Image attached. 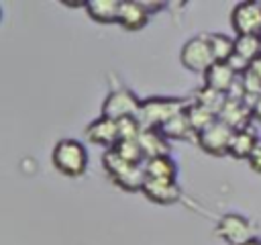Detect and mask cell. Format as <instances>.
<instances>
[{
	"label": "cell",
	"mask_w": 261,
	"mask_h": 245,
	"mask_svg": "<svg viewBox=\"0 0 261 245\" xmlns=\"http://www.w3.org/2000/svg\"><path fill=\"white\" fill-rule=\"evenodd\" d=\"M55 169L65 178H80L88 169V151L77 139H61L51 151Z\"/></svg>",
	"instance_id": "2"
},
{
	"label": "cell",
	"mask_w": 261,
	"mask_h": 245,
	"mask_svg": "<svg viewBox=\"0 0 261 245\" xmlns=\"http://www.w3.org/2000/svg\"><path fill=\"white\" fill-rule=\"evenodd\" d=\"M218 118H220L222 122H226L230 129L243 131V129H249V120L253 118V112H251V106L245 104V100L226 98V104H224V108L220 110Z\"/></svg>",
	"instance_id": "12"
},
{
	"label": "cell",
	"mask_w": 261,
	"mask_h": 245,
	"mask_svg": "<svg viewBox=\"0 0 261 245\" xmlns=\"http://www.w3.org/2000/svg\"><path fill=\"white\" fill-rule=\"evenodd\" d=\"M84 135H86V139H88L92 145H102V147H106V151H108V149H114L116 143L120 141L118 122L112 120V118H106V116H102V114H100L98 118H94V120L86 127Z\"/></svg>",
	"instance_id": "9"
},
{
	"label": "cell",
	"mask_w": 261,
	"mask_h": 245,
	"mask_svg": "<svg viewBox=\"0 0 261 245\" xmlns=\"http://www.w3.org/2000/svg\"><path fill=\"white\" fill-rule=\"evenodd\" d=\"M179 63H181L186 69L196 71V74H206V71L216 63L206 35L192 37V39H188V41L184 43V47H181V51H179Z\"/></svg>",
	"instance_id": "4"
},
{
	"label": "cell",
	"mask_w": 261,
	"mask_h": 245,
	"mask_svg": "<svg viewBox=\"0 0 261 245\" xmlns=\"http://www.w3.org/2000/svg\"><path fill=\"white\" fill-rule=\"evenodd\" d=\"M102 163H104V169L108 172V176L112 178V182L118 188H122L126 192H143V186H145V180H147L143 163L141 165L126 163L114 149H108L104 153Z\"/></svg>",
	"instance_id": "3"
},
{
	"label": "cell",
	"mask_w": 261,
	"mask_h": 245,
	"mask_svg": "<svg viewBox=\"0 0 261 245\" xmlns=\"http://www.w3.org/2000/svg\"><path fill=\"white\" fill-rule=\"evenodd\" d=\"M141 98L128 88H112L102 102V116L112 120H122L128 116H137L141 110Z\"/></svg>",
	"instance_id": "5"
},
{
	"label": "cell",
	"mask_w": 261,
	"mask_h": 245,
	"mask_svg": "<svg viewBox=\"0 0 261 245\" xmlns=\"http://www.w3.org/2000/svg\"><path fill=\"white\" fill-rule=\"evenodd\" d=\"M149 12L143 6L141 0H122L120 2V14H118V24L126 31H141L149 22Z\"/></svg>",
	"instance_id": "11"
},
{
	"label": "cell",
	"mask_w": 261,
	"mask_h": 245,
	"mask_svg": "<svg viewBox=\"0 0 261 245\" xmlns=\"http://www.w3.org/2000/svg\"><path fill=\"white\" fill-rule=\"evenodd\" d=\"M143 167H145L147 178H155V180H175L177 178V165L171 159V155L147 159L143 163Z\"/></svg>",
	"instance_id": "17"
},
{
	"label": "cell",
	"mask_w": 261,
	"mask_h": 245,
	"mask_svg": "<svg viewBox=\"0 0 261 245\" xmlns=\"http://www.w3.org/2000/svg\"><path fill=\"white\" fill-rule=\"evenodd\" d=\"M257 145H259V139L255 131H251V127L243 131H234L230 147H228V155L234 159H249Z\"/></svg>",
	"instance_id": "16"
},
{
	"label": "cell",
	"mask_w": 261,
	"mask_h": 245,
	"mask_svg": "<svg viewBox=\"0 0 261 245\" xmlns=\"http://www.w3.org/2000/svg\"><path fill=\"white\" fill-rule=\"evenodd\" d=\"M118 122V133H120V141H126V139H139L141 131H143V125L137 116H128V118H122V120H116Z\"/></svg>",
	"instance_id": "24"
},
{
	"label": "cell",
	"mask_w": 261,
	"mask_h": 245,
	"mask_svg": "<svg viewBox=\"0 0 261 245\" xmlns=\"http://www.w3.org/2000/svg\"><path fill=\"white\" fill-rule=\"evenodd\" d=\"M206 39L210 43L212 55L216 61L226 63L234 55V39L224 35V33H206Z\"/></svg>",
	"instance_id": "19"
},
{
	"label": "cell",
	"mask_w": 261,
	"mask_h": 245,
	"mask_svg": "<svg viewBox=\"0 0 261 245\" xmlns=\"http://www.w3.org/2000/svg\"><path fill=\"white\" fill-rule=\"evenodd\" d=\"M141 2H143V6L147 8V12H149V14H155L157 10H163V8H165V2H149V0H147V2H145V0H141Z\"/></svg>",
	"instance_id": "26"
},
{
	"label": "cell",
	"mask_w": 261,
	"mask_h": 245,
	"mask_svg": "<svg viewBox=\"0 0 261 245\" xmlns=\"http://www.w3.org/2000/svg\"><path fill=\"white\" fill-rule=\"evenodd\" d=\"M237 80H239V76L230 69V65L228 63H220V61H216L204 74V86H208V88H212L216 92H222L226 96H228V92H230V88L234 86Z\"/></svg>",
	"instance_id": "14"
},
{
	"label": "cell",
	"mask_w": 261,
	"mask_h": 245,
	"mask_svg": "<svg viewBox=\"0 0 261 245\" xmlns=\"http://www.w3.org/2000/svg\"><path fill=\"white\" fill-rule=\"evenodd\" d=\"M120 2L122 0H90L86 2V12L92 20L100 24H118V14H120Z\"/></svg>",
	"instance_id": "15"
},
{
	"label": "cell",
	"mask_w": 261,
	"mask_h": 245,
	"mask_svg": "<svg viewBox=\"0 0 261 245\" xmlns=\"http://www.w3.org/2000/svg\"><path fill=\"white\" fill-rule=\"evenodd\" d=\"M226 98H228L226 94L216 92V90H212V88H208V86H202V88L196 92L194 102H198V104H202V106L210 108L212 112L220 114V110H222V108H224V104H226Z\"/></svg>",
	"instance_id": "21"
},
{
	"label": "cell",
	"mask_w": 261,
	"mask_h": 245,
	"mask_svg": "<svg viewBox=\"0 0 261 245\" xmlns=\"http://www.w3.org/2000/svg\"><path fill=\"white\" fill-rule=\"evenodd\" d=\"M232 135H234V129H230L226 122H222L218 118L208 129H204L202 133L196 135V143L206 153L216 155V157H222V155H228V147H230Z\"/></svg>",
	"instance_id": "8"
},
{
	"label": "cell",
	"mask_w": 261,
	"mask_h": 245,
	"mask_svg": "<svg viewBox=\"0 0 261 245\" xmlns=\"http://www.w3.org/2000/svg\"><path fill=\"white\" fill-rule=\"evenodd\" d=\"M245 245H261V239H259V237H255V239H251V241H247Z\"/></svg>",
	"instance_id": "28"
},
{
	"label": "cell",
	"mask_w": 261,
	"mask_h": 245,
	"mask_svg": "<svg viewBox=\"0 0 261 245\" xmlns=\"http://www.w3.org/2000/svg\"><path fill=\"white\" fill-rule=\"evenodd\" d=\"M143 194L155 204H175L181 198V188L177 180H155L147 178L143 186Z\"/></svg>",
	"instance_id": "10"
},
{
	"label": "cell",
	"mask_w": 261,
	"mask_h": 245,
	"mask_svg": "<svg viewBox=\"0 0 261 245\" xmlns=\"http://www.w3.org/2000/svg\"><path fill=\"white\" fill-rule=\"evenodd\" d=\"M247 161H249V165H251V169H253V172L261 174V143L255 147V151L251 153V157H249Z\"/></svg>",
	"instance_id": "25"
},
{
	"label": "cell",
	"mask_w": 261,
	"mask_h": 245,
	"mask_svg": "<svg viewBox=\"0 0 261 245\" xmlns=\"http://www.w3.org/2000/svg\"><path fill=\"white\" fill-rule=\"evenodd\" d=\"M186 112H188L190 125H192V129H194L196 135L202 133L204 129H208L214 120H218V114H216V112H212L210 108H206V106H202V104H198V102H192Z\"/></svg>",
	"instance_id": "20"
},
{
	"label": "cell",
	"mask_w": 261,
	"mask_h": 245,
	"mask_svg": "<svg viewBox=\"0 0 261 245\" xmlns=\"http://www.w3.org/2000/svg\"><path fill=\"white\" fill-rule=\"evenodd\" d=\"M114 151H116L126 163H137V165L145 163V155H143V149H141V145H139L137 139L118 141L116 147H114Z\"/></svg>",
	"instance_id": "23"
},
{
	"label": "cell",
	"mask_w": 261,
	"mask_h": 245,
	"mask_svg": "<svg viewBox=\"0 0 261 245\" xmlns=\"http://www.w3.org/2000/svg\"><path fill=\"white\" fill-rule=\"evenodd\" d=\"M139 145L143 149L145 161L153 159V157H161V155H169L171 147H169V139L159 131V129H143L139 135Z\"/></svg>",
	"instance_id": "13"
},
{
	"label": "cell",
	"mask_w": 261,
	"mask_h": 245,
	"mask_svg": "<svg viewBox=\"0 0 261 245\" xmlns=\"http://www.w3.org/2000/svg\"><path fill=\"white\" fill-rule=\"evenodd\" d=\"M230 27L237 37H261V4L253 0L234 4Z\"/></svg>",
	"instance_id": "7"
},
{
	"label": "cell",
	"mask_w": 261,
	"mask_h": 245,
	"mask_svg": "<svg viewBox=\"0 0 261 245\" xmlns=\"http://www.w3.org/2000/svg\"><path fill=\"white\" fill-rule=\"evenodd\" d=\"M188 110V108H186ZM179 112V114H175L173 118H169L159 131L167 137V139H190V137H194L196 139V133H194V129H192V125H190V118H188V112Z\"/></svg>",
	"instance_id": "18"
},
{
	"label": "cell",
	"mask_w": 261,
	"mask_h": 245,
	"mask_svg": "<svg viewBox=\"0 0 261 245\" xmlns=\"http://www.w3.org/2000/svg\"><path fill=\"white\" fill-rule=\"evenodd\" d=\"M234 53L253 63L261 57V37H234Z\"/></svg>",
	"instance_id": "22"
},
{
	"label": "cell",
	"mask_w": 261,
	"mask_h": 245,
	"mask_svg": "<svg viewBox=\"0 0 261 245\" xmlns=\"http://www.w3.org/2000/svg\"><path fill=\"white\" fill-rule=\"evenodd\" d=\"M216 235L228 245H245L247 241L257 237V229L247 216L228 212L220 216L216 225Z\"/></svg>",
	"instance_id": "6"
},
{
	"label": "cell",
	"mask_w": 261,
	"mask_h": 245,
	"mask_svg": "<svg viewBox=\"0 0 261 245\" xmlns=\"http://www.w3.org/2000/svg\"><path fill=\"white\" fill-rule=\"evenodd\" d=\"M251 112H253V118L261 120V94L251 100Z\"/></svg>",
	"instance_id": "27"
},
{
	"label": "cell",
	"mask_w": 261,
	"mask_h": 245,
	"mask_svg": "<svg viewBox=\"0 0 261 245\" xmlns=\"http://www.w3.org/2000/svg\"><path fill=\"white\" fill-rule=\"evenodd\" d=\"M194 100L186 98H171V96H151L141 102V110L137 118L141 120L143 129H161L169 118L184 112Z\"/></svg>",
	"instance_id": "1"
}]
</instances>
